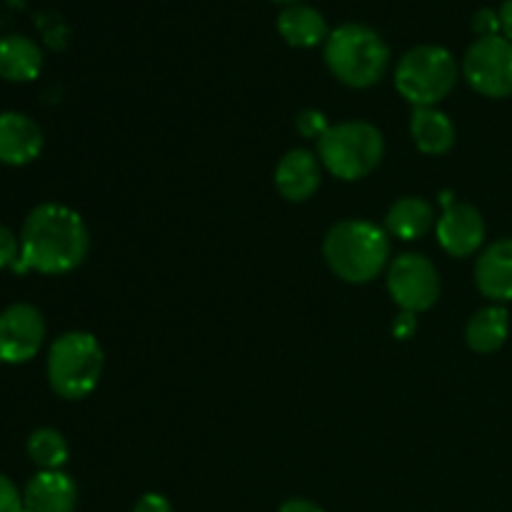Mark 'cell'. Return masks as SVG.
I'll return each mask as SVG.
<instances>
[{
    "instance_id": "1",
    "label": "cell",
    "mask_w": 512,
    "mask_h": 512,
    "mask_svg": "<svg viewBox=\"0 0 512 512\" xmlns=\"http://www.w3.org/2000/svg\"><path fill=\"white\" fill-rule=\"evenodd\" d=\"M90 248L85 220L73 208L43 203L30 210L20 230V260L15 270L63 275L78 268Z\"/></svg>"
},
{
    "instance_id": "2",
    "label": "cell",
    "mask_w": 512,
    "mask_h": 512,
    "mask_svg": "<svg viewBox=\"0 0 512 512\" xmlns=\"http://www.w3.org/2000/svg\"><path fill=\"white\" fill-rule=\"evenodd\" d=\"M323 255L345 283H370L388 265L390 240L383 228L368 220H343L325 235Z\"/></svg>"
},
{
    "instance_id": "3",
    "label": "cell",
    "mask_w": 512,
    "mask_h": 512,
    "mask_svg": "<svg viewBox=\"0 0 512 512\" xmlns=\"http://www.w3.org/2000/svg\"><path fill=\"white\" fill-rule=\"evenodd\" d=\"M323 53L330 73L350 88L375 85L390 63L388 43L373 28L360 23H345L330 30Z\"/></svg>"
},
{
    "instance_id": "4",
    "label": "cell",
    "mask_w": 512,
    "mask_h": 512,
    "mask_svg": "<svg viewBox=\"0 0 512 512\" xmlns=\"http://www.w3.org/2000/svg\"><path fill=\"white\" fill-rule=\"evenodd\" d=\"M103 363L98 338L83 330H70L50 345L45 373L53 393L65 400H80L95 390L103 375Z\"/></svg>"
},
{
    "instance_id": "5",
    "label": "cell",
    "mask_w": 512,
    "mask_h": 512,
    "mask_svg": "<svg viewBox=\"0 0 512 512\" xmlns=\"http://www.w3.org/2000/svg\"><path fill=\"white\" fill-rule=\"evenodd\" d=\"M458 83V63L443 45H418L400 58L395 88L415 108H435Z\"/></svg>"
},
{
    "instance_id": "6",
    "label": "cell",
    "mask_w": 512,
    "mask_h": 512,
    "mask_svg": "<svg viewBox=\"0 0 512 512\" xmlns=\"http://www.w3.org/2000/svg\"><path fill=\"white\" fill-rule=\"evenodd\" d=\"M385 153V140L375 125L365 120L330 125L318 140V158L335 178L360 180L373 173Z\"/></svg>"
},
{
    "instance_id": "7",
    "label": "cell",
    "mask_w": 512,
    "mask_h": 512,
    "mask_svg": "<svg viewBox=\"0 0 512 512\" xmlns=\"http://www.w3.org/2000/svg\"><path fill=\"white\" fill-rule=\"evenodd\" d=\"M463 75L470 88L485 98L512 95V40L505 35L478 38L463 58Z\"/></svg>"
},
{
    "instance_id": "8",
    "label": "cell",
    "mask_w": 512,
    "mask_h": 512,
    "mask_svg": "<svg viewBox=\"0 0 512 512\" xmlns=\"http://www.w3.org/2000/svg\"><path fill=\"white\" fill-rule=\"evenodd\" d=\"M390 298L405 313H425L440 298V275L433 260L418 253H405L390 263L388 270Z\"/></svg>"
},
{
    "instance_id": "9",
    "label": "cell",
    "mask_w": 512,
    "mask_h": 512,
    "mask_svg": "<svg viewBox=\"0 0 512 512\" xmlns=\"http://www.w3.org/2000/svg\"><path fill=\"white\" fill-rule=\"evenodd\" d=\"M45 340V320L35 305L13 303L0 313V360L20 365L40 353Z\"/></svg>"
},
{
    "instance_id": "10",
    "label": "cell",
    "mask_w": 512,
    "mask_h": 512,
    "mask_svg": "<svg viewBox=\"0 0 512 512\" xmlns=\"http://www.w3.org/2000/svg\"><path fill=\"white\" fill-rule=\"evenodd\" d=\"M445 210L435 225L438 243L443 245L445 253L453 258H468L483 245L485 240V220L478 208L468 203H453L450 195L443 198Z\"/></svg>"
},
{
    "instance_id": "11",
    "label": "cell",
    "mask_w": 512,
    "mask_h": 512,
    "mask_svg": "<svg viewBox=\"0 0 512 512\" xmlns=\"http://www.w3.org/2000/svg\"><path fill=\"white\" fill-rule=\"evenodd\" d=\"M43 153V130L25 113H0V163L10 168L33 163Z\"/></svg>"
},
{
    "instance_id": "12",
    "label": "cell",
    "mask_w": 512,
    "mask_h": 512,
    "mask_svg": "<svg viewBox=\"0 0 512 512\" xmlns=\"http://www.w3.org/2000/svg\"><path fill=\"white\" fill-rule=\"evenodd\" d=\"M25 512H75L78 488L63 470H40L23 490Z\"/></svg>"
},
{
    "instance_id": "13",
    "label": "cell",
    "mask_w": 512,
    "mask_h": 512,
    "mask_svg": "<svg viewBox=\"0 0 512 512\" xmlns=\"http://www.w3.org/2000/svg\"><path fill=\"white\" fill-rule=\"evenodd\" d=\"M275 188L290 203H303L313 198L315 190L320 188V158L303 148L285 153V158L275 168Z\"/></svg>"
},
{
    "instance_id": "14",
    "label": "cell",
    "mask_w": 512,
    "mask_h": 512,
    "mask_svg": "<svg viewBox=\"0 0 512 512\" xmlns=\"http://www.w3.org/2000/svg\"><path fill=\"white\" fill-rule=\"evenodd\" d=\"M475 283L495 303L512 300V240H498L475 263Z\"/></svg>"
},
{
    "instance_id": "15",
    "label": "cell",
    "mask_w": 512,
    "mask_h": 512,
    "mask_svg": "<svg viewBox=\"0 0 512 512\" xmlns=\"http://www.w3.org/2000/svg\"><path fill=\"white\" fill-rule=\"evenodd\" d=\"M43 70V50L28 35L10 33L0 38V78L8 83H30Z\"/></svg>"
},
{
    "instance_id": "16",
    "label": "cell",
    "mask_w": 512,
    "mask_h": 512,
    "mask_svg": "<svg viewBox=\"0 0 512 512\" xmlns=\"http://www.w3.org/2000/svg\"><path fill=\"white\" fill-rule=\"evenodd\" d=\"M278 33L293 48H315L330 35L323 13L313 5H285L278 15Z\"/></svg>"
},
{
    "instance_id": "17",
    "label": "cell",
    "mask_w": 512,
    "mask_h": 512,
    "mask_svg": "<svg viewBox=\"0 0 512 512\" xmlns=\"http://www.w3.org/2000/svg\"><path fill=\"white\" fill-rule=\"evenodd\" d=\"M410 135L425 155H443L455 145L453 120L438 108H415L410 118Z\"/></svg>"
},
{
    "instance_id": "18",
    "label": "cell",
    "mask_w": 512,
    "mask_h": 512,
    "mask_svg": "<svg viewBox=\"0 0 512 512\" xmlns=\"http://www.w3.org/2000/svg\"><path fill=\"white\" fill-rule=\"evenodd\" d=\"M508 330V310L503 305H490V308L478 310L468 320V325H465V340H468L470 350L488 355L503 348L505 340H508Z\"/></svg>"
},
{
    "instance_id": "19",
    "label": "cell",
    "mask_w": 512,
    "mask_h": 512,
    "mask_svg": "<svg viewBox=\"0 0 512 512\" xmlns=\"http://www.w3.org/2000/svg\"><path fill=\"white\" fill-rule=\"evenodd\" d=\"M433 205L423 198H400L385 215V230L400 240H415L433 228Z\"/></svg>"
},
{
    "instance_id": "20",
    "label": "cell",
    "mask_w": 512,
    "mask_h": 512,
    "mask_svg": "<svg viewBox=\"0 0 512 512\" xmlns=\"http://www.w3.org/2000/svg\"><path fill=\"white\" fill-rule=\"evenodd\" d=\"M25 450H28V458L33 460L40 470H60L68 463L70 455L65 438L53 428L33 430Z\"/></svg>"
},
{
    "instance_id": "21",
    "label": "cell",
    "mask_w": 512,
    "mask_h": 512,
    "mask_svg": "<svg viewBox=\"0 0 512 512\" xmlns=\"http://www.w3.org/2000/svg\"><path fill=\"white\" fill-rule=\"evenodd\" d=\"M295 128H298V133L305 135V138L320 140L328 133L330 125L320 110H303V113L298 115V120H295Z\"/></svg>"
},
{
    "instance_id": "22",
    "label": "cell",
    "mask_w": 512,
    "mask_h": 512,
    "mask_svg": "<svg viewBox=\"0 0 512 512\" xmlns=\"http://www.w3.org/2000/svg\"><path fill=\"white\" fill-rule=\"evenodd\" d=\"M20 260V238H15L8 225L0 223V270L15 268Z\"/></svg>"
},
{
    "instance_id": "23",
    "label": "cell",
    "mask_w": 512,
    "mask_h": 512,
    "mask_svg": "<svg viewBox=\"0 0 512 512\" xmlns=\"http://www.w3.org/2000/svg\"><path fill=\"white\" fill-rule=\"evenodd\" d=\"M0 512H25L23 493L3 473H0Z\"/></svg>"
},
{
    "instance_id": "24",
    "label": "cell",
    "mask_w": 512,
    "mask_h": 512,
    "mask_svg": "<svg viewBox=\"0 0 512 512\" xmlns=\"http://www.w3.org/2000/svg\"><path fill=\"white\" fill-rule=\"evenodd\" d=\"M473 30L478 38H490V35H503L500 33V15L493 8H480L473 15Z\"/></svg>"
},
{
    "instance_id": "25",
    "label": "cell",
    "mask_w": 512,
    "mask_h": 512,
    "mask_svg": "<svg viewBox=\"0 0 512 512\" xmlns=\"http://www.w3.org/2000/svg\"><path fill=\"white\" fill-rule=\"evenodd\" d=\"M133 512H173V505H170V500L165 498V495L145 493L143 498L135 503Z\"/></svg>"
},
{
    "instance_id": "26",
    "label": "cell",
    "mask_w": 512,
    "mask_h": 512,
    "mask_svg": "<svg viewBox=\"0 0 512 512\" xmlns=\"http://www.w3.org/2000/svg\"><path fill=\"white\" fill-rule=\"evenodd\" d=\"M278 512H325V510L320 508L318 503H313V500L290 498V500H285L283 505H280Z\"/></svg>"
},
{
    "instance_id": "27",
    "label": "cell",
    "mask_w": 512,
    "mask_h": 512,
    "mask_svg": "<svg viewBox=\"0 0 512 512\" xmlns=\"http://www.w3.org/2000/svg\"><path fill=\"white\" fill-rule=\"evenodd\" d=\"M498 15H500V33H503L508 40H512V0H505V3L500 5Z\"/></svg>"
},
{
    "instance_id": "28",
    "label": "cell",
    "mask_w": 512,
    "mask_h": 512,
    "mask_svg": "<svg viewBox=\"0 0 512 512\" xmlns=\"http://www.w3.org/2000/svg\"><path fill=\"white\" fill-rule=\"evenodd\" d=\"M273 3H280V5H298V3H303V0H273Z\"/></svg>"
},
{
    "instance_id": "29",
    "label": "cell",
    "mask_w": 512,
    "mask_h": 512,
    "mask_svg": "<svg viewBox=\"0 0 512 512\" xmlns=\"http://www.w3.org/2000/svg\"><path fill=\"white\" fill-rule=\"evenodd\" d=\"M0 363H3V360H0Z\"/></svg>"
}]
</instances>
